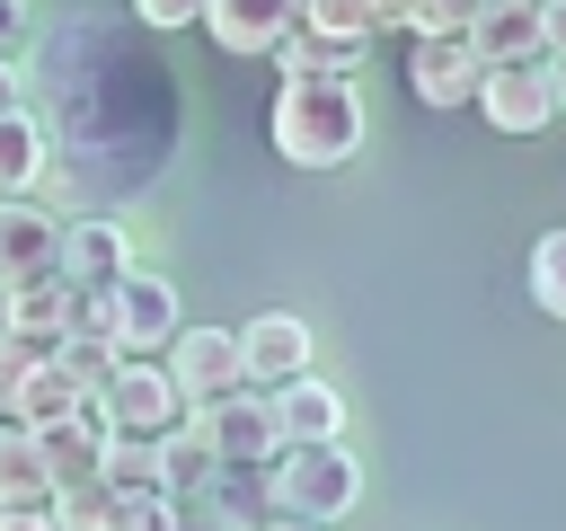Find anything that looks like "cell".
<instances>
[{"mask_svg":"<svg viewBox=\"0 0 566 531\" xmlns=\"http://www.w3.org/2000/svg\"><path fill=\"white\" fill-rule=\"evenodd\" d=\"M27 115L53 142V186L106 221L115 204L150 195V177L177 159V80L115 18H62L35 44Z\"/></svg>","mask_w":566,"mask_h":531,"instance_id":"1","label":"cell"},{"mask_svg":"<svg viewBox=\"0 0 566 531\" xmlns=\"http://www.w3.org/2000/svg\"><path fill=\"white\" fill-rule=\"evenodd\" d=\"M265 124H274V150L292 168H336V159L363 150V97H354V80H283L274 106H265Z\"/></svg>","mask_w":566,"mask_h":531,"instance_id":"2","label":"cell"},{"mask_svg":"<svg viewBox=\"0 0 566 531\" xmlns=\"http://www.w3.org/2000/svg\"><path fill=\"white\" fill-rule=\"evenodd\" d=\"M97 336H106L124 363L168 354V345L186 336V319H177V283H168V274H124V283L97 301Z\"/></svg>","mask_w":566,"mask_h":531,"instance_id":"3","label":"cell"},{"mask_svg":"<svg viewBox=\"0 0 566 531\" xmlns=\"http://www.w3.org/2000/svg\"><path fill=\"white\" fill-rule=\"evenodd\" d=\"M265 478H274V513H292V522H336V513H354V496H363V469H354L345 442L283 451Z\"/></svg>","mask_w":566,"mask_h":531,"instance_id":"4","label":"cell"},{"mask_svg":"<svg viewBox=\"0 0 566 531\" xmlns=\"http://www.w3.org/2000/svg\"><path fill=\"white\" fill-rule=\"evenodd\" d=\"M168 381H177L186 416H203V407L239 398V389H248V363H239V327H186V336L168 345Z\"/></svg>","mask_w":566,"mask_h":531,"instance_id":"5","label":"cell"},{"mask_svg":"<svg viewBox=\"0 0 566 531\" xmlns=\"http://www.w3.org/2000/svg\"><path fill=\"white\" fill-rule=\"evenodd\" d=\"M97 416H106V434H124V442H168V434L186 425V398H177L168 363H124L115 389L97 398Z\"/></svg>","mask_w":566,"mask_h":531,"instance_id":"6","label":"cell"},{"mask_svg":"<svg viewBox=\"0 0 566 531\" xmlns=\"http://www.w3.org/2000/svg\"><path fill=\"white\" fill-rule=\"evenodd\" d=\"M186 425L212 442L221 469H274L283 460V425H274V398L265 389H239V398H221V407H203Z\"/></svg>","mask_w":566,"mask_h":531,"instance_id":"7","label":"cell"},{"mask_svg":"<svg viewBox=\"0 0 566 531\" xmlns=\"http://www.w3.org/2000/svg\"><path fill=\"white\" fill-rule=\"evenodd\" d=\"M124 274H142V266H133V248H124V221H106V212L62 221V283H71L80 301H106Z\"/></svg>","mask_w":566,"mask_h":531,"instance_id":"8","label":"cell"},{"mask_svg":"<svg viewBox=\"0 0 566 531\" xmlns=\"http://www.w3.org/2000/svg\"><path fill=\"white\" fill-rule=\"evenodd\" d=\"M62 274V221L27 195V204H0V301L27 292V283H53Z\"/></svg>","mask_w":566,"mask_h":531,"instance_id":"9","label":"cell"},{"mask_svg":"<svg viewBox=\"0 0 566 531\" xmlns=\"http://www.w3.org/2000/svg\"><path fill=\"white\" fill-rule=\"evenodd\" d=\"M239 363H248L256 389L310 381V319H301V310H256V319L239 327Z\"/></svg>","mask_w":566,"mask_h":531,"instance_id":"10","label":"cell"},{"mask_svg":"<svg viewBox=\"0 0 566 531\" xmlns=\"http://www.w3.org/2000/svg\"><path fill=\"white\" fill-rule=\"evenodd\" d=\"M469 44H478L486 71H504V62H548V9H539V0H486V9L469 18Z\"/></svg>","mask_w":566,"mask_h":531,"instance_id":"11","label":"cell"},{"mask_svg":"<svg viewBox=\"0 0 566 531\" xmlns=\"http://www.w3.org/2000/svg\"><path fill=\"white\" fill-rule=\"evenodd\" d=\"M407 88L424 97V106H478V88H486V62H478V44L469 35H451V44H407Z\"/></svg>","mask_w":566,"mask_h":531,"instance_id":"12","label":"cell"},{"mask_svg":"<svg viewBox=\"0 0 566 531\" xmlns=\"http://www.w3.org/2000/svg\"><path fill=\"white\" fill-rule=\"evenodd\" d=\"M88 310H97V301H80V292L53 274V283H27V292H9V301H0V327L53 354L62 336H88Z\"/></svg>","mask_w":566,"mask_h":531,"instance_id":"13","label":"cell"},{"mask_svg":"<svg viewBox=\"0 0 566 531\" xmlns=\"http://www.w3.org/2000/svg\"><path fill=\"white\" fill-rule=\"evenodd\" d=\"M478 106H486V124H495V133H539V124L557 115V88H548V62H504V71H486V88H478Z\"/></svg>","mask_w":566,"mask_h":531,"instance_id":"14","label":"cell"},{"mask_svg":"<svg viewBox=\"0 0 566 531\" xmlns=\"http://www.w3.org/2000/svg\"><path fill=\"white\" fill-rule=\"evenodd\" d=\"M35 451H44L53 496H62V487H97V478H106V416H97V398H88L71 425H44V434H35Z\"/></svg>","mask_w":566,"mask_h":531,"instance_id":"15","label":"cell"},{"mask_svg":"<svg viewBox=\"0 0 566 531\" xmlns=\"http://www.w3.org/2000/svg\"><path fill=\"white\" fill-rule=\"evenodd\" d=\"M292 18L301 9H283V0H203V35L221 53H283L292 44Z\"/></svg>","mask_w":566,"mask_h":531,"instance_id":"16","label":"cell"},{"mask_svg":"<svg viewBox=\"0 0 566 531\" xmlns=\"http://www.w3.org/2000/svg\"><path fill=\"white\" fill-rule=\"evenodd\" d=\"M274 398V425H283V451H310V442H345V389H327L318 372L292 381V389H265Z\"/></svg>","mask_w":566,"mask_h":531,"instance_id":"17","label":"cell"},{"mask_svg":"<svg viewBox=\"0 0 566 531\" xmlns=\"http://www.w3.org/2000/svg\"><path fill=\"white\" fill-rule=\"evenodd\" d=\"M53 504V478H44V451L27 425H0V513H44Z\"/></svg>","mask_w":566,"mask_h":531,"instance_id":"18","label":"cell"},{"mask_svg":"<svg viewBox=\"0 0 566 531\" xmlns=\"http://www.w3.org/2000/svg\"><path fill=\"white\" fill-rule=\"evenodd\" d=\"M53 177V142L35 115H0V204H27V186Z\"/></svg>","mask_w":566,"mask_h":531,"instance_id":"19","label":"cell"},{"mask_svg":"<svg viewBox=\"0 0 566 531\" xmlns=\"http://www.w3.org/2000/svg\"><path fill=\"white\" fill-rule=\"evenodd\" d=\"M274 62H283V80H354L363 44H336V35H318V27H301V18H292V44H283Z\"/></svg>","mask_w":566,"mask_h":531,"instance_id":"20","label":"cell"},{"mask_svg":"<svg viewBox=\"0 0 566 531\" xmlns=\"http://www.w3.org/2000/svg\"><path fill=\"white\" fill-rule=\"evenodd\" d=\"M203 496H212V513H221L230 531H265V522H274V478H265V469H221Z\"/></svg>","mask_w":566,"mask_h":531,"instance_id":"21","label":"cell"},{"mask_svg":"<svg viewBox=\"0 0 566 531\" xmlns=\"http://www.w3.org/2000/svg\"><path fill=\"white\" fill-rule=\"evenodd\" d=\"M212 478H221L212 442H203L195 425H177V434L159 442V496H195V487H212Z\"/></svg>","mask_w":566,"mask_h":531,"instance_id":"22","label":"cell"},{"mask_svg":"<svg viewBox=\"0 0 566 531\" xmlns=\"http://www.w3.org/2000/svg\"><path fill=\"white\" fill-rule=\"evenodd\" d=\"M106 487H115V496H159V442L106 434Z\"/></svg>","mask_w":566,"mask_h":531,"instance_id":"23","label":"cell"},{"mask_svg":"<svg viewBox=\"0 0 566 531\" xmlns=\"http://www.w3.org/2000/svg\"><path fill=\"white\" fill-rule=\"evenodd\" d=\"M53 531H115V487H62L53 496Z\"/></svg>","mask_w":566,"mask_h":531,"instance_id":"24","label":"cell"},{"mask_svg":"<svg viewBox=\"0 0 566 531\" xmlns=\"http://www.w3.org/2000/svg\"><path fill=\"white\" fill-rule=\"evenodd\" d=\"M531 301H539L548 319H566V230H548V239L531 248Z\"/></svg>","mask_w":566,"mask_h":531,"instance_id":"25","label":"cell"},{"mask_svg":"<svg viewBox=\"0 0 566 531\" xmlns=\"http://www.w3.org/2000/svg\"><path fill=\"white\" fill-rule=\"evenodd\" d=\"M44 363V345H27V336H9L0 327V425L18 416V389H27V372Z\"/></svg>","mask_w":566,"mask_h":531,"instance_id":"26","label":"cell"},{"mask_svg":"<svg viewBox=\"0 0 566 531\" xmlns=\"http://www.w3.org/2000/svg\"><path fill=\"white\" fill-rule=\"evenodd\" d=\"M115 531H168V496H115Z\"/></svg>","mask_w":566,"mask_h":531,"instance_id":"27","label":"cell"},{"mask_svg":"<svg viewBox=\"0 0 566 531\" xmlns=\"http://www.w3.org/2000/svg\"><path fill=\"white\" fill-rule=\"evenodd\" d=\"M168 531H230L221 513H212V496L195 487V496H168Z\"/></svg>","mask_w":566,"mask_h":531,"instance_id":"28","label":"cell"},{"mask_svg":"<svg viewBox=\"0 0 566 531\" xmlns=\"http://www.w3.org/2000/svg\"><path fill=\"white\" fill-rule=\"evenodd\" d=\"M195 18H203L195 0H142V27H159V35H168V27H195Z\"/></svg>","mask_w":566,"mask_h":531,"instance_id":"29","label":"cell"},{"mask_svg":"<svg viewBox=\"0 0 566 531\" xmlns=\"http://www.w3.org/2000/svg\"><path fill=\"white\" fill-rule=\"evenodd\" d=\"M18 53H27V9L0 0V62H18Z\"/></svg>","mask_w":566,"mask_h":531,"instance_id":"30","label":"cell"},{"mask_svg":"<svg viewBox=\"0 0 566 531\" xmlns=\"http://www.w3.org/2000/svg\"><path fill=\"white\" fill-rule=\"evenodd\" d=\"M0 115H27V62H0Z\"/></svg>","mask_w":566,"mask_h":531,"instance_id":"31","label":"cell"},{"mask_svg":"<svg viewBox=\"0 0 566 531\" xmlns=\"http://www.w3.org/2000/svg\"><path fill=\"white\" fill-rule=\"evenodd\" d=\"M0 531H53V504L44 513H0Z\"/></svg>","mask_w":566,"mask_h":531,"instance_id":"32","label":"cell"},{"mask_svg":"<svg viewBox=\"0 0 566 531\" xmlns=\"http://www.w3.org/2000/svg\"><path fill=\"white\" fill-rule=\"evenodd\" d=\"M548 53H557V62H566V0H557V9H548Z\"/></svg>","mask_w":566,"mask_h":531,"instance_id":"33","label":"cell"},{"mask_svg":"<svg viewBox=\"0 0 566 531\" xmlns=\"http://www.w3.org/2000/svg\"><path fill=\"white\" fill-rule=\"evenodd\" d=\"M548 88H557V115H566V62H548Z\"/></svg>","mask_w":566,"mask_h":531,"instance_id":"34","label":"cell"},{"mask_svg":"<svg viewBox=\"0 0 566 531\" xmlns=\"http://www.w3.org/2000/svg\"><path fill=\"white\" fill-rule=\"evenodd\" d=\"M265 531H318V522H292V513H274V522H265Z\"/></svg>","mask_w":566,"mask_h":531,"instance_id":"35","label":"cell"}]
</instances>
